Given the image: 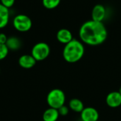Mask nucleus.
I'll return each mask as SVG.
<instances>
[{"label": "nucleus", "mask_w": 121, "mask_h": 121, "mask_svg": "<svg viewBox=\"0 0 121 121\" xmlns=\"http://www.w3.org/2000/svg\"><path fill=\"white\" fill-rule=\"evenodd\" d=\"M106 15V9L102 4H96L94 6L91 11V18L93 21L103 22Z\"/></svg>", "instance_id": "nucleus-7"}, {"label": "nucleus", "mask_w": 121, "mask_h": 121, "mask_svg": "<svg viewBox=\"0 0 121 121\" xmlns=\"http://www.w3.org/2000/svg\"><path fill=\"white\" fill-rule=\"evenodd\" d=\"M106 101L111 108L119 107L121 105V94L118 91H112L107 95Z\"/></svg>", "instance_id": "nucleus-9"}, {"label": "nucleus", "mask_w": 121, "mask_h": 121, "mask_svg": "<svg viewBox=\"0 0 121 121\" xmlns=\"http://www.w3.org/2000/svg\"><path fill=\"white\" fill-rule=\"evenodd\" d=\"M84 55L83 43L76 39H73L65 45L62 56L65 60L69 63H75L79 61Z\"/></svg>", "instance_id": "nucleus-2"}, {"label": "nucleus", "mask_w": 121, "mask_h": 121, "mask_svg": "<svg viewBox=\"0 0 121 121\" xmlns=\"http://www.w3.org/2000/svg\"><path fill=\"white\" fill-rule=\"evenodd\" d=\"M36 62L37 61L31 55L25 54L18 59V65L23 69H31L35 65Z\"/></svg>", "instance_id": "nucleus-8"}, {"label": "nucleus", "mask_w": 121, "mask_h": 121, "mask_svg": "<svg viewBox=\"0 0 121 121\" xmlns=\"http://www.w3.org/2000/svg\"><path fill=\"white\" fill-rule=\"evenodd\" d=\"M118 92L120 93L121 94V87H120V89H119V91H118Z\"/></svg>", "instance_id": "nucleus-20"}, {"label": "nucleus", "mask_w": 121, "mask_h": 121, "mask_svg": "<svg viewBox=\"0 0 121 121\" xmlns=\"http://www.w3.org/2000/svg\"><path fill=\"white\" fill-rule=\"evenodd\" d=\"M65 94L62 90L54 89L48 93L47 96V103L50 108L58 109L65 105Z\"/></svg>", "instance_id": "nucleus-3"}, {"label": "nucleus", "mask_w": 121, "mask_h": 121, "mask_svg": "<svg viewBox=\"0 0 121 121\" xmlns=\"http://www.w3.org/2000/svg\"><path fill=\"white\" fill-rule=\"evenodd\" d=\"M9 52V50L6 44H0V61L4 60Z\"/></svg>", "instance_id": "nucleus-16"}, {"label": "nucleus", "mask_w": 121, "mask_h": 121, "mask_svg": "<svg viewBox=\"0 0 121 121\" xmlns=\"http://www.w3.org/2000/svg\"><path fill=\"white\" fill-rule=\"evenodd\" d=\"M50 53V48L49 45L44 42H39L33 45L31 49L30 55L35 59L37 62L45 60Z\"/></svg>", "instance_id": "nucleus-5"}, {"label": "nucleus", "mask_w": 121, "mask_h": 121, "mask_svg": "<svg viewBox=\"0 0 121 121\" xmlns=\"http://www.w3.org/2000/svg\"><path fill=\"white\" fill-rule=\"evenodd\" d=\"M15 1L16 0H0V4L6 8L10 9L13 7V6L15 4Z\"/></svg>", "instance_id": "nucleus-17"}, {"label": "nucleus", "mask_w": 121, "mask_h": 121, "mask_svg": "<svg viewBox=\"0 0 121 121\" xmlns=\"http://www.w3.org/2000/svg\"></svg>", "instance_id": "nucleus-21"}, {"label": "nucleus", "mask_w": 121, "mask_h": 121, "mask_svg": "<svg viewBox=\"0 0 121 121\" xmlns=\"http://www.w3.org/2000/svg\"><path fill=\"white\" fill-rule=\"evenodd\" d=\"M10 20L9 9L5 7L0 4V29H3L7 26Z\"/></svg>", "instance_id": "nucleus-11"}, {"label": "nucleus", "mask_w": 121, "mask_h": 121, "mask_svg": "<svg viewBox=\"0 0 121 121\" xmlns=\"http://www.w3.org/2000/svg\"><path fill=\"white\" fill-rule=\"evenodd\" d=\"M57 110H58L60 116H65L69 113V108L65 105H63L62 106L59 108Z\"/></svg>", "instance_id": "nucleus-18"}, {"label": "nucleus", "mask_w": 121, "mask_h": 121, "mask_svg": "<svg viewBox=\"0 0 121 121\" xmlns=\"http://www.w3.org/2000/svg\"><path fill=\"white\" fill-rule=\"evenodd\" d=\"M12 25L13 28L21 33H26L29 31L33 26L31 18L26 14H17L12 21Z\"/></svg>", "instance_id": "nucleus-4"}, {"label": "nucleus", "mask_w": 121, "mask_h": 121, "mask_svg": "<svg viewBox=\"0 0 121 121\" xmlns=\"http://www.w3.org/2000/svg\"><path fill=\"white\" fill-rule=\"evenodd\" d=\"M60 116L57 109L49 108L45 111L43 114V121H57Z\"/></svg>", "instance_id": "nucleus-13"}, {"label": "nucleus", "mask_w": 121, "mask_h": 121, "mask_svg": "<svg viewBox=\"0 0 121 121\" xmlns=\"http://www.w3.org/2000/svg\"><path fill=\"white\" fill-rule=\"evenodd\" d=\"M69 106L72 111L77 113H81L84 108L83 102L79 99H71L69 103Z\"/></svg>", "instance_id": "nucleus-14"}, {"label": "nucleus", "mask_w": 121, "mask_h": 121, "mask_svg": "<svg viewBox=\"0 0 121 121\" xmlns=\"http://www.w3.org/2000/svg\"><path fill=\"white\" fill-rule=\"evenodd\" d=\"M99 113L98 111L93 107L84 108L81 112V119L82 121H99Z\"/></svg>", "instance_id": "nucleus-6"}, {"label": "nucleus", "mask_w": 121, "mask_h": 121, "mask_svg": "<svg viewBox=\"0 0 121 121\" xmlns=\"http://www.w3.org/2000/svg\"><path fill=\"white\" fill-rule=\"evenodd\" d=\"M61 0H42L43 6L47 9H54L60 4Z\"/></svg>", "instance_id": "nucleus-15"}, {"label": "nucleus", "mask_w": 121, "mask_h": 121, "mask_svg": "<svg viewBox=\"0 0 121 121\" xmlns=\"http://www.w3.org/2000/svg\"><path fill=\"white\" fill-rule=\"evenodd\" d=\"M79 35L84 43L91 46H96L106 41L108 32L103 22L90 20L81 26Z\"/></svg>", "instance_id": "nucleus-1"}, {"label": "nucleus", "mask_w": 121, "mask_h": 121, "mask_svg": "<svg viewBox=\"0 0 121 121\" xmlns=\"http://www.w3.org/2000/svg\"><path fill=\"white\" fill-rule=\"evenodd\" d=\"M6 45L7 46V48H9V51H16L18 50L21 45H22V43L21 40H20V38H18L16 36H10L8 37L7 41L6 43Z\"/></svg>", "instance_id": "nucleus-12"}, {"label": "nucleus", "mask_w": 121, "mask_h": 121, "mask_svg": "<svg viewBox=\"0 0 121 121\" xmlns=\"http://www.w3.org/2000/svg\"><path fill=\"white\" fill-rule=\"evenodd\" d=\"M56 38H57V40L60 43H62L65 45L69 43L70 41H72L74 39L72 32L67 28L60 29L56 34Z\"/></svg>", "instance_id": "nucleus-10"}, {"label": "nucleus", "mask_w": 121, "mask_h": 121, "mask_svg": "<svg viewBox=\"0 0 121 121\" xmlns=\"http://www.w3.org/2000/svg\"><path fill=\"white\" fill-rule=\"evenodd\" d=\"M8 37L4 33H0V44H6Z\"/></svg>", "instance_id": "nucleus-19"}]
</instances>
